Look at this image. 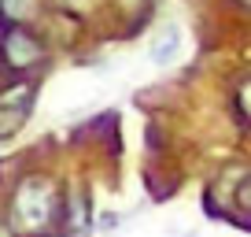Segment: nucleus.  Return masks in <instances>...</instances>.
<instances>
[{
	"instance_id": "423d86ee",
	"label": "nucleus",
	"mask_w": 251,
	"mask_h": 237,
	"mask_svg": "<svg viewBox=\"0 0 251 237\" xmlns=\"http://www.w3.org/2000/svg\"><path fill=\"white\" fill-rule=\"evenodd\" d=\"M26 108H0V137H11L15 130H23Z\"/></svg>"
},
{
	"instance_id": "1a4fd4ad",
	"label": "nucleus",
	"mask_w": 251,
	"mask_h": 237,
	"mask_svg": "<svg viewBox=\"0 0 251 237\" xmlns=\"http://www.w3.org/2000/svg\"><path fill=\"white\" fill-rule=\"evenodd\" d=\"M240 4H248V8H251V0H240Z\"/></svg>"
},
{
	"instance_id": "0eeeda50",
	"label": "nucleus",
	"mask_w": 251,
	"mask_h": 237,
	"mask_svg": "<svg viewBox=\"0 0 251 237\" xmlns=\"http://www.w3.org/2000/svg\"><path fill=\"white\" fill-rule=\"evenodd\" d=\"M233 100H236V111H240V118L251 126V78H244L240 86H236V96H233Z\"/></svg>"
},
{
	"instance_id": "39448f33",
	"label": "nucleus",
	"mask_w": 251,
	"mask_h": 237,
	"mask_svg": "<svg viewBox=\"0 0 251 237\" xmlns=\"http://www.w3.org/2000/svg\"><path fill=\"white\" fill-rule=\"evenodd\" d=\"M33 0H0V15H4V23H26V19L33 15Z\"/></svg>"
},
{
	"instance_id": "20e7f679",
	"label": "nucleus",
	"mask_w": 251,
	"mask_h": 237,
	"mask_svg": "<svg viewBox=\"0 0 251 237\" xmlns=\"http://www.w3.org/2000/svg\"><path fill=\"white\" fill-rule=\"evenodd\" d=\"M30 100H33V86H26V82L0 89V108H30Z\"/></svg>"
},
{
	"instance_id": "6e6552de",
	"label": "nucleus",
	"mask_w": 251,
	"mask_h": 237,
	"mask_svg": "<svg viewBox=\"0 0 251 237\" xmlns=\"http://www.w3.org/2000/svg\"><path fill=\"white\" fill-rule=\"evenodd\" d=\"M236 207L244 215H251V174H244V182L236 185Z\"/></svg>"
},
{
	"instance_id": "f257e3e1",
	"label": "nucleus",
	"mask_w": 251,
	"mask_h": 237,
	"mask_svg": "<svg viewBox=\"0 0 251 237\" xmlns=\"http://www.w3.org/2000/svg\"><path fill=\"white\" fill-rule=\"evenodd\" d=\"M59 211H63L59 185L48 174H30L15 185V193L8 200V226L19 237H41L52 230Z\"/></svg>"
},
{
	"instance_id": "9d476101",
	"label": "nucleus",
	"mask_w": 251,
	"mask_h": 237,
	"mask_svg": "<svg viewBox=\"0 0 251 237\" xmlns=\"http://www.w3.org/2000/svg\"><path fill=\"white\" fill-rule=\"evenodd\" d=\"M0 237H4V226H0Z\"/></svg>"
},
{
	"instance_id": "7ed1b4c3",
	"label": "nucleus",
	"mask_w": 251,
	"mask_h": 237,
	"mask_svg": "<svg viewBox=\"0 0 251 237\" xmlns=\"http://www.w3.org/2000/svg\"><path fill=\"white\" fill-rule=\"evenodd\" d=\"M177 48H181V30H177V26H166V30L155 33L148 56H151V63H170L174 56H177Z\"/></svg>"
},
{
	"instance_id": "f03ea898",
	"label": "nucleus",
	"mask_w": 251,
	"mask_h": 237,
	"mask_svg": "<svg viewBox=\"0 0 251 237\" xmlns=\"http://www.w3.org/2000/svg\"><path fill=\"white\" fill-rule=\"evenodd\" d=\"M0 56H4V63L11 71H30V67H37L45 59V45L23 23H8L4 33H0Z\"/></svg>"
}]
</instances>
